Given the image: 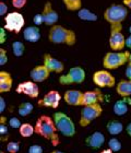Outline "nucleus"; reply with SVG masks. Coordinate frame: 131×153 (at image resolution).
I'll return each mask as SVG.
<instances>
[{"label":"nucleus","instance_id":"obj_23","mask_svg":"<svg viewBox=\"0 0 131 153\" xmlns=\"http://www.w3.org/2000/svg\"><path fill=\"white\" fill-rule=\"evenodd\" d=\"M78 16L82 21H91V22L97 21V16L95 13L90 11L89 9H84V8H82V9L78 11Z\"/></svg>","mask_w":131,"mask_h":153},{"label":"nucleus","instance_id":"obj_14","mask_svg":"<svg viewBox=\"0 0 131 153\" xmlns=\"http://www.w3.org/2000/svg\"><path fill=\"white\" fill-rule=\"evenodd\" d=\"M44 66L50 72H56V74H61L64 69V62L54 58L49 54H46L44 56Z\"/></svg>","mask_w":131,"mask_h":153},{"label":"nucleus","instance_id":"obj_37","mask_svg":"<svg viewBox=\"0 0 131 153\" xmlns=\"http://www.w3.org/2000/svg\"><path fill=\"white\" fill-rule=\"evenodd\" d=\"M125 74H126V76L128 78V80H131V59L128 64H127V68H126Z\"/></svg>","mask_w":131,"mask_h":153},{"label":"nucleus","instance_id":"obj_12","mask_svg":"<svg viewBox=\"0 0 131 153\" xmlns=\"http://www.w3.org/2000/svg\"><path fill=\"white\" fill-rule=\"evenodd\" d=\"M61 95L58 91H49L42 100L38 101V105L43 107H51V108H57L60 103Z\"/></svg>","mask_w":131,"mask_h":153},{"label":"nucleus","instance_id":"obj_2","mask_svg":"<svg viewBox=\"0 0 131 153\" xmlns=\"http://www.w3.org/2000/svg\"><path fill=\"white\" fill-rule=\"evenodd\" d=\"M48 38L54 44H64L68 46H72L77 43V35L72 30L66 29L58 24L50 27Z\"/></svg>","mask_w":131,"mask_h":153},{"label":"nucleus","instance_id":"obj_21","mask_svg":"<svg viewBox=\"0 0 131 153\" xmlns=\"http://www.w3.org/2000/svg\"><path fill=\"white\" fill-rule=\"evenodd\" d=\"M12 76L7 71H1L0 72V93L9 92L12 88Z\"/></svg>","mask_w":131,"mask_h":153},{"label":"nucleus","instance_id":"obj_42","mask_svg":"<svg viewBox=\"0 0 131 153\" xmlns=\"http://www.w3.org/2000/svg\"><path fill=\"white\" fill-rule=\"evenodd\" d=\"M126 46H127L129 49H131V35L126 38Z\"/></svg>","mask_w":131,"mask_h":153},{"label":"nucleus","instance_id":"obj_8","mask_svg":"<svg viewBox=\"0 0 131 153\" xmlns=\"http://www.w3.org/2000/svg\"><path fill=\"white\" fill-rule=\"evenodd\" d=\"M85 80V71L81 67H73L68 71L67 74L59 76V83L62 85L81 84Z\"/></svg>","mask_w":131,"mask_h":153},{"label":"nucleus","instance_id":"obj_47","mask_svg":"<svg viewBox=\"0 0 131 153\" xmlns=\"http://www.w3.org/2000/svg\"><path fill=\"white\" fill-rule=\"evenodd\" d=\"M0 153H4V152H3V151H1V152H0Z\"/></svg>","mask_w":131,"mask_h":153},{"label":"nucleus","instance_id":"obj_3","mask_svg":"<svg viewBox=\"0 0 131 153\" xmlns=\"http://www.w3.org/2000/svg\"><path fill=\"white\" fill-rule=\"evenodd\" d=\"M131 59V54L127 51H109L103 58V66L106 70H114L128 64Z\"/></svg>","mask_w":131,"mask_h":153},{"label":"nucleus","instance_id":"obj_46","mask_svg":"<svg viewBox=\"0 0 131 153\" xmlns=\"http://www.w3.org/2000/svg\"><path fill=\"white\" fill-rule=\"evenodd\" d=\"M129 32H130V35H131V25H130V27H129Z\"/></svg>","mask_w":131,"mask_h":153},{"label":"nucleus","instance_id":"obj_5","mask_svg":"<svg viewBox=\"0 0 131 153\" xmlns=\"http://www.w3.org/2000/svg\"><path fill=\"white\" fill-rule=\"evenodd\" d=\"M54 121L58 131H60L64 137H73L75 134V126L68 115L62 112H57L54 114Z\"/></svg>","mask_w":131,"mask_h":153},{"label":"nucleus","instance_id":"obj_41","mask_svg":"<svg viewBox=\"0 0 131 153\" xmlns=\"http://www.w3.org/2000/svg\"><path fill=\"white\" fill-rule=\"evenodd\" d=\"M122 4L129 9H131V0H122Z\"/></svg>","mask_w":131,"mask_h":153},{"label":"nucleus","instance_id":"obj_9","mask_svg":"<svg viewBox=\"0 0 131 153\" xmlns=\"http://www.w3.org/2000/svg\"><path fill=\"white\" fill-rule=\"evenodd\" d=\"M4 22H6L4 29L10 31V32H14L16 34H18L23 29V26L25 24V20H24V16L21 13L13 11V12H10L9 14H7L6 18H4Z\"/></svg>","mask_w":131,"mask_h":153},{"label":"nucleus","instance_id":"obj_22","mask_svg":"<svg viewBox=\"0 0 131 153\" xmlns=\"http://www.w3.org/2000/svg\"><path fill=\"white\" fill-rule=\"evenodd\" d=\"M116 91L122 97H129L131 95V80H122L118 82Z\"/></svg>","mask_w":131,"mask_h":153},{"label":"nucleus","instance_id":"obj_45","mask_svg":"<svg viewBox=\"0 0 131 153\" xmlns=\"http://www.w3.org/2000/svg\"><path fill=\"white\" fill-rule=\"evenodd\" d=\"M49 153H66V152H62V151H58V150H55V151H51Z\"/></svg>","mask_w":131,"mask_h":153},{"label":"nucleus","instance_id":"obj_30","mask_svg":"<svg viewBox=\"0 0 131 153\" xmlns=\"http://www.w3.org/2000/svg\"><path fill=\"white\" fill-rule=\"evenodd\" d=\"M19 149H20L19 142H16V141H11L7 146V150H8L9 153H16L19 151Z\"/></svg>","mask_w":131,"mask_h":153},{"label":"nucleus","instance_id":"obj_1","mask_svg":"<svg viewBox=\"0 0 131 153\" xmlns=\"http://www.w3.org/2000/svg\"><path fill=\"white\" fill-rule=\"evenodd\" d=\"M57 128L55 125L54 118H50L49 116L43 115L37 119L35 125V132L43 138L49 140L53 143V146H58L59 144V137H58Z\"/></svg>","mask_w":131,"mask_h":153},{"label":"nucleus","instance_id":"obj_33","mask_svg":"<svg viewBox=\"0 0 131 153\" xmlns=\"http://www.w3.org/2000/svg\"><path fill=\"white\" fill-rule=\"evenodd\" d=\"M26 4V0H12V6L16 9H22Z\"/></svg>","mask_w":131,"mask_h":153},{"label":"nucleus","instance_id":"obj_32","mask_svg":"<svg viewBox=\"0 0 131 153\" xmlns=\"http://www.w3.org/2000/svg\"><path fill=\"white\" fill-rule=\"evenodd\" d=\"M33 22H34V24H35L36 26H39L41 24H43V23H44V16H43L42 13L35 14L34 18H33Z\"/></svg>","mask_w":131,"mask_h":153},{"label":"nucleus","instance_id":"obj_16","mask_svg":"<svg viewBox=\"0 0 131 153\" xmlns=\"http://www.w3.org/2000/svg\"><path fill=\"white\" fill-rule=\"evenodd\" d=\"M104 100V96L98 90L95 91H87L83 93V97H82V105H93V104H99Z\"/></svg>","mask_w":131,"mask_h":153},{"label":"nucleus","instance_id":"obj_44","mask_svg":"<svg viewBox=\"0 0 131 153\" xmlns=\"http://www.w3.org/2000/svg\"><path fill=\"white\" fill-rule=\"evenodd\" d=\"M101 153H115V152H112L110 149H108V150H104V151H102Z\"/></svg>","mask_w":131,"mask_h":153},{"label":"nucleus","instance_id":"obj_13","mask_svg":"<svg viewBox=\"0 0 131 153\" xmlns=\"http://www.w3.org/2000/svg\"><path fill=\"white\" fill-rule=\"evenodd\" d=\"M42 14L44 16V23L46 25H50L54 26L56 25V23L58 22V19H59V16L58 13L53 9V6H51L50 1H47L45 3L44 9L42 11Z\"/></svg>","mask_w":131,"mask_h":153},{"label":"nucleus","instance_id":"obj_19","mask_svg":"<svg viewBox=\"0 0 131 153\" xmlns=\"http://www.w3.org/2000/svg\"><path fill=\"white\" fill-rule=\"evenodd\" d=\"M23 37L26 42L36 43L41 39V31L37 26H29L23 31Z\"/></svg>","mask_w":131,"mask_h":153},{"label":"nucleus","instance_id":"obj_18","mask_svg":"<svg viewBox=\"0 0 131 153\" xmlns=\"http://www.w3.org/2000/svg\"><path fill=\"white\" fill-rule=\"evenodd\" d=\"M104 142H105V136L99 131H96L91 136H89L85 140V143L93 149H98V148L103 147Z\"/></svg>","mask_w":131,"mask_h":153},{"label":"nucleus","instance_id":"obj_27","mask_svg":"<svg viewBox=\"0 0 131 153\" xmlns=\"http://www.w3.org/2000/svg\"><path fill=\"white\" fill-rule=\"evenodd\" d=\"M33 109H34V106H33L32 103L25 102V103H22L19 106L18 113H19L20 116H27V115H30L33 112Z\"/></svg>","mask_w":131,"mask_h":153},{"label":"nucleus","instance_id":"obj_26","mask_svg":"<svg viewBox=\"0 0 131 153\" xmlns=\"http://www.w3.org/2000/svg\"><path fill=\"white\" fill-rule=\"evenodd\" d=\"M20 134L24 138L31 137L34 132H35V127H33L32 125L30 124H23L21 125V127L19 128Z\"/></svg>","mask_w":131,"mask_h":153},{"label":"nucleus","instance_id":"obj_39","mask_svg":"<svg viewBox=\"0 0 131 153\" xmlns=\"http://www.w3.org/2000/svg\"><path fill=\"white\" fill-rule=\"evenodd\" d=\"M6 111V101L2 96L0 97V113H3Z\"/></svg>","mask_w":131,"mask_h":153},{"label":"nucleus","instance_id":"obj_43","mask_svg":"<svg viewBox=\"0 0 131 153\" xmlns=\"http://www.w3.org/2000/svg\"><path fill=\"white\" fill-rule=\"evenodd\" d=\"M126 131H127V134L131 137V123L127 126V127H126Z\"/></svg>","mask_w":131,"mask_h":153},{"label":"nucleus","instance_id":"obj_34","mask_svg":"<svg viewBox=\"0 0 131 153\" xmlns=\"http://www.w3.org/2000/svg\"><path fill=\"white\" fill-rule=\"evenodd\" d=\"M9 125H10V126H11L12 128H14V129H16V128H20V127H21V123H20V120H19V119H18L16 117L10 118Z\"/></svg>","mask_w":131,"mask_h":153},{"label":"nucleus","instance_id":"obj_29","mask_svg":"<svg viewBox=\"0 0 131 153\" xmlns=\"http://www.w3.org/2000/svg\"><path fill=\"white\" fill-rule=\"evenodd\" d=\"M108 146H109V149L112 152H118V151L121 150V142L118 139H116V138H112L108 141Z\"/></svg>","mask_w":131,"mask_h":153},{"label":"nucleus","instance_id":"obj_24","mask_svg":"<svg viewBox=\"0 0 131 153\" xmlns=\"http://www.w3.org/2000/svg\"><path fill=\"white\" fill-rule=\"evenodd\" d=\"M106 128H107V131L110 134H112V136H117V134H119L124 130L122 124L120 121H117V120L109 121L108 124H107V126H106Z\"/></svg>","mask_w":131,"mask_h":153},{"label":"nucleus","instance_id":"obj_28","mask_svg":"<svg viewBox=\"0 0 131 153\" xmlns=\"http://www.w3.org/2000/svg\"><path fill=\"white\" fill-rule=\"evenodd\" d=\"M24 49H25V46H24V44H23L22 42L16 41L12 44V51L16 57H21V56H23Z\"/></svg>","mask_w":131,"mask_h":153},{"label":"nucleus","instance_id":"obj_35","mask_svg":"<svg viewBox=\"0 0 131 153\" xmlns=\"http://www.w3.org/2000/svg\"><path fill=\"white\" fill-rule=\"evenodd\" d=\"M29 153H43V148L38 144H33L30 147Z\"/></svg>","mask_w":131,"mask_h":153},{"label":"nucleus","instance_id":"obj_20","mask_svg":"<svg viewBox=\"0 0 131 153\" xmlns=\"http://www.w3.org/2000/svg\"><path fill=\"white\" fill-rule=\"evenodd\" d=\"M131 105V100L128 97H124V100H120V101H117V102L114 104V107H112V111L117 116H122L128 113L129 106Z\"/></svg>","mask_w":131,"mask_h":153},{"label":"nucleus","instance_id":"obj_17","mask_svg":"<svg viewBox=\"0 0 131 153\" xmlns=\"http://www.w3.org/2000/svg\"><path fill=\"white\" fill-rule=\"evenodd\" d=\"M82 97H83V93L79 90H68L64 93V101L68 105L71 106L82 105Z\"/></svg>","mask_w":131,"mask_h":153},{"label":"nucleus","instance_id":"obj_10","mask_svg":"<svg viewBox=\"0 0 131 153\" xmlns=\"http://www.w3.org/2000/svg\"><path fill=\"white\" fill-rule=\"evenodd\" d=\"M93 82L98 88H114L116 80L108 70H98L93 74Z\"/></svg>","mask_w":131,"mask_h":153},{"label":"nucleus","instance_id":"obj_31","mask_svg":"<svg viewBox=\"0 0 131 153\" xmlns=\"http://www.w3.org/2000/svg\"><path fill=\"white\" fill-rule=\"evenodd\" d=\"M8 62V56H7V51L1 48L0 49V66H3Z\"/></svg>","mask_w":131,"mask_h":153},{"label":"nucleus","instance_id":"obj_40","mask_svg":"<svg viewBox=\"0 0 131 153\" xmlns=\"http://www.w3.org/2000/svg\"><path fill=\"white\" fill-rule=\"evenodd\" d=\"M8 132V128L6 127V125L4 124H0V134H4Z\"/></svg>","mask_w":131,"mask_h":153},{"label":"nucleus","instance_id":"obj_25","mask_svg":"<svg viewBox=\"0 0 131 153\" xmlns=\"http://www.w3.org/2000/svg\"><path fill=\"white\" fill-rule=\"evenodd\" d=\"M69 11H79L82 9V0H62Z\"/></svg>","mask_w":131,"mask_h":153},{"label":"nucleus","instance_id":"obj_7","mask_svg":"<svg viewBox=\"0 0 131 153\" xmlns=\"http://www.w3.org/2000/svg\"><path fill=\"white\" fill-rule=\"evenodd\" d=\"M121 24L110 25L109 47L114 51H121L126 46V37L121 33Z\"/></svg>","mask_w":131,"mask_h":153},{"label":"nucleus","instance_id":"obj_11","mask_svg":"<svg viewBox=\"0 0 131 153\" xmlns=\"http://www.w3.org/2000/svg\"><path fill=\"white\" fill-rule=\"evenodd\" d=\"M16 93L19 94H25V95L30 96L31 99H36L39 95V88L34 81H25L18 84L16 89Z\"/></svg>","mask_w":131,"mask_h":153},{"label":"nucleus","instance_id":"obj_15","mask_svg":"<svg viewBox=\"0 0 131 153\" xmlns=\"http://www.w3.org/2000/svg\"><path fill=\"white\" fill-rule=\"evenodd\" d=\"M50 74V71L48 70L47 68L45 67L44 65L43 66H36L31 70L30 72V76H31V79L34 82L38 83V82H44L45 80L48 79V76Z\"/></svg>","mask_w":131,"mask_h":153},{"label":"nucleus","instance_id":"obj_38","mask_svg":"<svg viewBox=\"0 0 131 153\" xmlns=\"http://www.w3.org/2000/svg\"><path fill=\"white\" fill-rule=\"evenodd\" d=\"M4 30L6 29H3V27L0 29V43L1 44H3L6 42V32H4Z\"/></svg>","mask_w":131,"mask_h":153},{"label":"nucleus","instance_id":"obj_36","mask_svg":"<svg viewBox=\"0 0 131 153\" xmlns=\"http://www.w3.org/2000/svg\"><path fill=\"white\" fill-rule=\"evenodd\" d=\"M7 11H8V6L3 1H1L0 2V16H4Z\"/></svg>","mask_w":131,"mask_h":153},{"label":"nucleus","instance_id":"obj_4","mask_svg":"<svg viewBox=\"0 0 131 153\" xmlns=\"http://www.w3.org/2000/svg\"><path fill=\"white\" fill-rule=\"evenodd\" d=\"M127 16H128V10L127 7L124 4H112L104 12V19L110 25L121 24Z\"/></svg>","mask_w":131,"mask_h":153},{"label":"nucleus","instance_id":"obj_6","mask_svg":"<svg viewBox=\"0 0 131 153\" xmlns=\"http://www.w3.org/2000/svg\"><path fill=\"white\" fill-rule=\"evenodd\" d=\"M103 113V108L101 104H93V105L84 106L81 111V117L79 124L82 127H87L94 119L99 117Z\"/></svg>","mask_w":131,"mask_h":153}]
</instances>
